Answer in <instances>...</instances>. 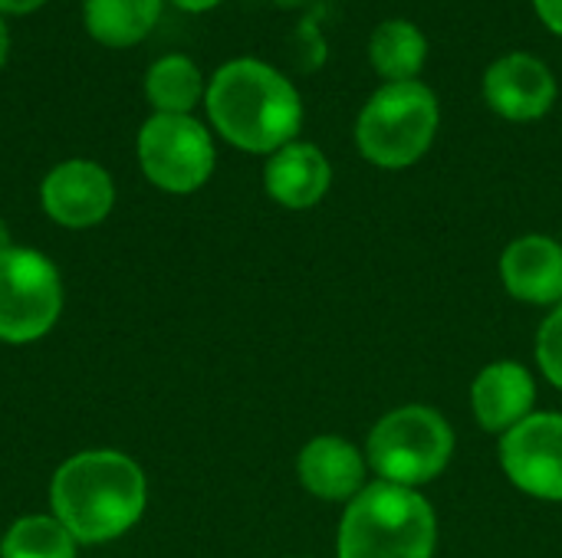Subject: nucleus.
<instances>
[{
    "label": "nucleus",
    "mask_w": 562,
    "mask_h": 558,
    "mask_svg": "<svg viewBox=\"0 0 562 558\" xmlns=\"http://www.w3.org/2000/svg\"><path fill=\"white\" fill-rule=\"evenodd\" d=\"M145 500L148 483L142 467L119 451H82L49 483L53 516L86 546L125 536L142 520Z\"/></svg>",
    "instance_id": "1"
},
{
    "label": "nucleus",
    "mask_w": 562,
    "mask_h": 558,
    "mask_svg": "<svg viewBox=\"0 0 562 558\" xmlns=\"http://www.w3.org/2000/svg\"><path fill=\"white\" fill-rule=\"evenodd\" d=\"M214 128L240 151L273 155L296 141L303 125V102L293 82L260 59L224 62L204 92Z\"/></svg>",
    "instance_id": "2"
},
{
    "label": "nucleus",
    "mask_w": 562,
    "mask_h": 558,
    "mask_svg": "<svg viewBox=\"0 0 562 558\" xmlns=\"http://www.w3.org/2000/svg\"><path fill=\"white\" fill-rule=\"evenodd\" d=\"M435 543L431 503L385 480L352 497L339 526V558H431Z\"/></svg>",
    "instance_id": "3"
},
{
    "label": "nucleus",
    "mask_w": 562,
    "mask_h": 558,
    "mask_svg": "<svg viewBox=\"0 0 562 558\" xmlns=\"http://www.w3.org/2000/svg\"><path fill=\"white\" fill-rule=\"evenodd\" d=\"M438 118V95L425 82H389L366 102L356 122L359 151L379 168H408L431 148Z\"/></svg>",
    "instance_id": "4"
},
{
    "label": "nucleus",
    "mask_w": 562,
    "mask_h": 558,
    "mask_svg": "<svg viewBox=\"0 0 562 558\" xmlns=\"http://www.w3.org/2000/svg\"><path fill=\"white\" fill-rule=\"evenodd\" d=\"M369 467L395 487H422L445 474L454 454L451 424L425 405L385 414L369 434Z\"/></svg>",
    "instance_id": "5"
},
{
    "label": "nucleus",
    "mask_w": 562,
    "mask_h": 558,
    "mask_svg": "<svg viewBox=\"0 0 562 558\" xmlns=\"http://www.w3.org/2000/svg\"><path fill=\"white\" fill-rule=\"evenodd\" d=\"M63 312V280L49 257L26 247L0 250V342L43 339Z\"/></svg>",
    "instance_id": "6"
},
{
    "label": "nucleus",
    "mask_w": 562,
    "mask_h": 558,
    "mask_svg": "<svg viewBox=\"0 0 562 558\" xmlns=\"http://www.w3.org/2000/svg\"><path fill=\"white\" fill-rule=\"evenodd\" d=\"M138 164L168 194H191L214 171V141L194 115H151L138 132Z\"/></svg>",
    "instance_id": "7"
},
{
    "label": "nucleus",
    "mask_w": 562,
    "mask_h": 558,
    "mask_svg": "<svg viewBox=\"0 0 562 558\" xmlns=\"http://www.w3.org/2000/svg\"><path fill=\"white\" fill-rule=\"evenodd\" d=\"M501 467L514 487L562 503V414H530L501 441Z\"/></svg>",
    "instance_id": "8"
},
{
    "label": "nucleus",
    "mask_w": 562,
    "mask_h": 558,
    "mask_svg": "<svg viewBox=\"0 0 562 558\" xmlns=\"http://www.w3.org/2000/svg\"><path fill=\"white\" fill-rule=\"evenodd\" d=\"M40 204L49 220L69 230L95 227L109 217L115 204V184L109 171L95 161L72 158L56 164L40 184Z\"/></svg>",
    "instance_id": "9"
},
{
    "label": "nucleus",
    "mask_w": 562,
    "mask_h": 558,
    "mask_svg": "<svg viewBox=\"0 0 562 558\" xmlns=\"http://www.w3.org/2000/svg\"><path fill=\"white\" fill-rule=\"evenodd\" d=\"M484 99L501 118L537 122L557 102V79L543 59L530 53H510L484 72Z\"/></svg>",
    "instance_id": "10"
},
{
    "label": "nucleus",
    "mask_w": 562,
    "mask_h": 558,
    "mask_svg": "<svg viewBox=\"0 0 562 558\" xmlns=\"http://www.w3.org/2000/svg\"><path fill=\"white\" fill-rule=\"evenodd\" d=\"M501 280L520 303H562V243L543 234L514 240L501 257Z\"/></svg>",
    "instance_id": "11"
},
{
    "label": "nucleus",
    "mask_w": 562,
    "mask_h": 558,
    "mask_svg": "<svg viewBox=\"0 0 562 558\" xmlns=\"http://www.w3.org/2000/svg\"><path fill=\"white\" fill-rule=\"evenodd\" d=\"M537 385L533 375L517 362H494L487 365L471 388V408L484 431L507 434L520 421L533 414Z\"/></svg>",
    "instance_id": "12"
},
{
    "label": "nucleus",
    "mask_w": 562,
    "mask_h": 558,
    "mask_svg": "<svg viewBox=\"0 0 562 558\" xmlns=\"http://www.w3.org/2000/svg\"><path fill=\"white\" fill-rule=\"evenodd\" d=\"M333 184V168L326 155L310 145V141H290L280 151L270 155L263 168V187L267 194L290 207V210H306L326 197Z\"/></svg>",
    "instance_id": "13"
},
{
    "label": "nucleus",
    "mask_w": 562,
    "mask_h": 558,
    "mask_svg": "<svg viewBox=\"0 0 562 558\" xmlns=\"http://www.w3.org/2000/svg\"><path fill=\"white\" fill-rule=\"evenodd\" d=\"M300 483L319 500H352L366 490V457L342 437H316L300 451Z\"/></svg>",
    "instance_id": "14"
},
{
    "label": "nucleus",
    "mask_w": 562,
    "mask_h": 558,
    "mask_svg": "<svg viewBox=\"0 0 562 558\" xmlns=\"http://www.w3.org/2000/svg\"><path fill=\"white\" fill-rule=\"evenodd\" d=\"M82 16L95 43L125 49L142 43L155 30L161 16V0H86Z\"/></svg>",
    "instance_id": "15"
},
{
    "label": "nucleus",
    "mask_w": 562,
    "mask_h": 558,
    "mask_svg": "<svg viewBox=\"0 0 562 558\" xmlns=\"http://www.w3.org/2000/svg\"><path fill=\"white\" fill-rule=\"evenodd\" d=\"M428 39L408 20H385L369 36V62L389 82H412L425 69Z\"/></svg>",
    "instance_id": "16"
},
{
    "label": "nucleus",
    "mask_w": 562,
    "mask_h": 558,
    "mask_svg": "<svg viewBox=\"0 0 562 558\" xmlns=\"http://www.w3.org/2000/svg\"><path fill=\"white\" fill-rule=\"evenodd\" d=\"M145 95L158 115H191V109L204 95V76L191 56L171 53L148 66Z\"/></svg>",
    "instance_id": "17"
},
{
    "label": "nucleus",
    "mask_w": 562,
    "mask_h": 558,
    "mask_svg": "<svg viewBox=\"0 0 562 558\" xmlns=\"http://www.w3.org/2000/svg\"><path fill=\"white\" fill-rule=\"evenodd\" d=\"M0 558H76V539L53 513L23 516L3 533Z\"/></svg>",
    "instance_id": "18"
},
{
    "label": "nucleus",
    "mask_w": 562,
    "mask_h": 558,
    "mask_svg": "<svg viewBox=\"0 0 562 558\" xmlns=\"http://www.w3.org/2000/svg\"><path fill=\"white\" fill-rule=\"evenodd\" d=\"M537 362L543 368V375L562 388V303L550 312V319H543L540 335H537Z\"/></svg>",
    "instance_id": "19"
},
{
    "label": "nucleus",
    "mask_w": 562,
    "mask_h": 558,
    "mask_svg": "<svg viewBox=\"0 0 562 558\" xmlns=\"http://www.w3.org/2000/svg\"><path fill=\"white\" fill-rule=\"evenodd\" d=\"M533 7H537L540 20L562 36V0H533Z\"/></svg>",
    "instance_id": "20"
},
{
    "label": "nucleus",
    "mask_w": 562,
    "mask_h": 558,
    "mask_svg": "<svg viewBox=\"0 0 562 558\" xmlns=\"http://www.w3.org/2000/svg\"><path fill=\"white\" fill-rule=\"evenodd\" d=\"M46 0H0V13H13V16H23V13H33L40 10Z\"/></svg>",
    "instance_id": "21"
},
{
    "label": "nucleus",
    "mask_w": 562,
    "mask_h": 558,
    "mask_svg": "<svg viewBox=\"0 0 562 558\" xmlns=\"http://www.w3.org/2000/svg\"><path fill=\"white\" fill-rule=\"evenodd\" d=\"M175 7H181V10H188V13H201V10H211V7H217L221 0H171Z\"/></svg>",
    "instance_id": "22"
},
{
    "label": "nucleus",
    "mask_w": 562,
    "mask_h": 558,
    "mask_svg": "<svg viewBox=\"0 0 562 558\" xmlns=\"http://www.w3.org/2000/svg\"><path fill=\"white\" fill-rule=\"evenodd\" d=\"M7 49H10V33H7V23H3V16H0V69H3Z\"/></svg>",
    "instance_id": "23"
}]
</instances>
